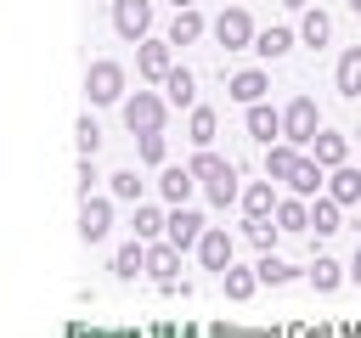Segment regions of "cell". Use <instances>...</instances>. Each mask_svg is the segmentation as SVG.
Returning <instances> with one entry per match:
<instances>
[{
  "label": "cell",
  "instance_id": "6da1fadb",
  "mask_svg": "<svg viewBox=\"0 0 361 338\" xmlns=\"http://www.w3.org/2000/svg\"><path fill=\"white\" fill-rule=\"evenodd\" d=\"M124 96H130V73H124V62L96 56V62L85 68V101H90V107H118Z\"/></svg>",
  "mask_w": 361,
  "mask_h": 338
},
{
  "label": "cell",
  "instance_id": "7a4b0ae2",
  "mask_svg": "<svg viewBox=\"0 0 361 338\" xmlns=\"http://www.w3.org/2000/svg\"><path fill=\"white\" fill-rule=\"evenodd\" d=\"M118 118H124L130 135L164 130V118H169V96H164V90H130V96L118 101Z\"/></svg>",
  "mask_w": 361,
  "mask_h": 338
},
{
  "label": "cell",
  "instance_id": "3957f363",
  "mask_svg": "<svg viewBox=\"0 0 361 338\" xmlns=\"http://www.w3.org/2000/svg\"><path fill=\"white\" fill-rule=\"evenodd\" d=\"M316 135H322V107H316V96H293V101L282 107V141H293V146L305 152Z\"/></svg>",
  "mask_w": 361,
  "mask_h": 338
},
{
  "label": "cell",
  "instance_id": "277c9868",
  "mask_svg": "<svg viewBox=\"0 0 361 338\" xmlns=\"http://www.w3.org/2000/svg\"><path fill=\"white\" fill-rule=\"evenodd\" d=\"M209 34H214V45H226V51H254V39H259L248 6H226V11L209 23Z\"/></svg>",
  "mask_w": 361,
  "mask_h": 338
},
{
  "label": "cell",
  "instance_id": "5b68a950",
  "mask_svg": "<svg viewBox=\"0 0 361 338\" xmlns=\"http://www.w3.org/2000/svg\"><path fill=\"white\" fill-rule=\"evenodd\" d=\"M113 34L118 39H130V45H141V39H152V0H113Z\"/></svg>",
  "mask_w": 361,
  "mask_h": 338
},
{
  "label": "cell",
  "instance_id": "8992f818",
  "mask_svg": "<svg viewBox=\"0 0 361 338\" xmlns=\"http://www.w3.org/2000/svg\"><path fill=\"white\" fill-rule=\"evenodd\" d=\"M169 68H175V45L169 39H141L135 45V79H147V84H164L169 79Z\"/></svg>",
  "mask_w": 361,
  "mask_h": 338
},
{
  "label": "cell",
  "instance_id": "52a82bcc",
  "mask_svg": "<svg viewBox=\"0 0 361 338\" xmlns=\"http://www.w3.org/2000/svg\"><path fill=\"white\" fill-rule=\"evenodd\" d=\"M197 175H192V163H164L158 169V203H169V208H186L192 197H197Z\"/></svg>",
  "mask_w": 361,
  "mask_h": 338
},
{
  "label": "cell",
  "instance_id": "ba28073f",
  "mask_svg": "<svg viewBox=\"0 0 361 338\" xmlns=\"http://www.w3.org/2000/svg\"><path fill=\"white\" fill-rule=\"evenodd\" d=\"M107 231H113V197L96 192V197L79 203V242L96 248V242H107Z\"/></svg>",
  "mask_w": 361,
  "mask_h": 338
},
{
  "label": "cell",
  "instance_id": "9c48e42d",
  "mask_svg": "<svg viewBox=\"0 0 361 338\" xmlns=\"http://www.w3.org/2000/svg\"><path fill=\"white\" fill-rule=\"evenodd\" d=\"M203 231H209V220H203V208H169V231H164V242H175L180 254H197V242H203Z\"/></svg>",
  "mask_w": 361,
  "mask_h": 338
},
{
  "label": "cell",
  "instance_id": "30bf717a",
  "mask_svg": "<svg viewBox=\"0 0 361 338\" xmlns=\"http://www.w3.org/2000/svg\"><path fill=\"white\" fill-rule=\"evenodd\" d=\"M197 265H203V270H214V276H220V270H231V265H237V237H231L226 225H209V231H203V242H197Z\"/></svg>",
  "mask_w": 361,
  "mask_h": 338
},
{
  "label": "cell",
  "instance_id": "8fae6325",
  "mask_svg": "<svg viewBox=\"0 0 361 338\" xmlns=\"http://www.w3.org/2000/svg\"><path fill=\"white\" fill-rule=\"evenodd\" d=\"M226 96H231L237 107H254V101L271 96V73H265V68H243V73L226 79Z\"/></svg>",
  "mask_w": 361,
  "mask_h": 338
},
{
  "label": "cell",
  "instance_id": "7c38bea8",
  "mask_svg": "<svg viewBox=\"0 0 361 338\" xmlns=\"http://www.w3.org/2000/svg\"><path fill=\"white\" fill-rule=\"evenodd\" d=\"M243 130H248L259 146L282 141V107H271V101H254V107H243Z\"/></svg>",
  "mask_w": 361,
  "mask_h": 338
},
{
  "label": "cell",
  "instance_id": "4fadbf2b",
  "mask_svg": "<svg viewBox=\"0 0 361 338\" xmlns=\"http://www.w3.org/2000/svg\"><path fill=\"white\" fill-rule=\"evenodd\" d=\"M130 231H135L141 242H164V231H169V203H135Z\"/></svg>",
  "mask_w": 361,
  "mask_h": 338
},
{
  "label": "cell",
  "instance_id": "5bb4252c",
  "mask_svg": "<svg viewBox=\"0 0 361 338\" xmlns=\"http://www.w3.org/2000/svg\"><path fill=\"white\" fill-rule=\"evenodd\" d=\"M175 270H180V248L175 242H147V276L175 293Z\"/></svg>",
  "mask_w": 361,
  "mask_h": 338
},
{
  "label": "cell",
  "instance_id": "9a60e30c",
  "mask_svg": "<svg viewBox=\"0 0 361 338\" xmlns=\"http://www.w3.org/2000/svg\"><path fill=\"white\" fill-rule=\"evenodd\" d=\"M288 192H293V197H322V192H327V169L305 152V158L293 163V175H288Z\"/></svg>",
  "mask_w": 361,
  "mask_h": 338
},
{
  "label": "cell",
  "instance_id": "2e32d148",
  "mask_svg": "<svg viewBox=\"0 0 361 338\" xmlns=\"http://www.w3.org/2000/svg\"><path fill=\"white\" fill-rule=\"evenodd\" d=\"M276 180H243V220H259V214H276Z\"/></svg>",
  "mask_w": 361,
  "mask_h": 338
},
{
  "label": "cell",
  "instance_id": "e0dca14e",
  "mask_svg": "<svg viewBox=\"0 0 361 338\" xmlns=\"http://www.w3.org/2000/svg\"><path fill=\"white\" fill-rule=\"evenodd\" d=\"M305 276H310V287H316V293H338V287L350 282V265H338L333 254H316V259L305 265Z\"/></svg>",
  "mask_w": 361,
  "mask_h": 338
},
{
  "label": "cell",
  "instance_id": "ac0fdd59",
  "mask_svg": "<svg viewBox=\"0 0 361 338\" xmlns=\"http://www.w3.org/2000/svg\"><path fill=\"white\" fill-rule=\"evenodd\" d=\"M203 34H209L203 11H197V6H186V11H175V17H169V34H164V39H169V45L180 51V45H197Z\"/></svg>",
  "mask_w": 361,
  "mask_h": 338
},
{
  "label": "cell",
  "instance_id": "d6986e66",
  "mask_svg": "<svg viewBox=\"0 0 361 338\" xmlns=\"http://www.w3.org/2000/svg\"><path fill=\"white\" fill-rule=\"evenodd\" d=\"M293 45H299V28H282V23H276V28H259V39H254V56H259V62H282Z\"/></svg>",
  "mask_w": 361,
  "mask_h": 338
},
{
  "label": "cell",
  "instance_id": "ffe728a7",
  "mask_svg": "<svg viewBox=\"0 0 361 338\" xmlns=\"http://www.w3.org/2000/svg\"><path fill=\"white\" fill-rule=\"evenodd\" d=\"M310 158H316L322 169H338V163H350V135H338V130H327V124H322V135L310 141Z\"/></svg>",
  "mask_w": 361,
  "mask_h": 338
},
{
  "label": "cell",
  "instance_id": "44dd1931",
  "mask_svg": "<svg viewBox=\"0 0 361 338\" xmlns=\"http://www.w3.org/2000/svg\"><path fill=\"white\" fill-rule=\"evenodd\" d=\"M327 197H338L344 208H355V203H361V163H338V169H327Z\"/></svg>",
  "mask_w": 361,
  "mask_h": 338
},
{
  "label": "cell",
  "instance_id": "7402d4cb",
  "mask_svg": "<svg viewBox=\"0 0 361 338\" xmlns=\"http://www.w3.org/2000/svg\"><path fill=\"white\" fill-rule=\"evenodd\" d=\"M333 84H338V96H361V45H344L338 51V62H333Z\"/></svg>",
  "mask_w": 361,
  "mask_h": 338
},
{
  "label": "cell",
  "instance_id": "603a6c76",
  "mask_svg": "<svg viewBox=\"0 0 361 338\" xmlns=\"http://www.w3.org/2000/svg\"><path fill=\"white\" fill-rule=\"evenodd\" d=\"M327 39H333V17H327L322 6H305V11H299V45L322 51Z\"/></svg>",
  "mask_w": 361,
  "mask_h": 338
},
{
  "label": "cell",
  "instance_id": "cb8c5ba5",
  "mask_svg": "<svg viewBox=\"0 0 361 338\" xmlns=\"http://www.w3.org/2000/svg\"><path fill=\"white\" fill-rule=\"evenodd\" d=\"M158 90L169 96V107H186V113L197 107V79H192V68H180V62L169 68V79H164Z\"/></svg>",
  "mask_w": 361,
  "mask_h": 338
},
{
  "label": "cell",
  "instance_id": "d4e9b609",
  "mask_svg": "<svg viewBox=\"0 0 361 338\" xmlns=\"http://www.w3.org/2000/svg\"><path fill=\"white\" fill-rule=\"evenodd\" d=\"M305 152L293 146V141H271L265 146V180H276V186H288V175H293V163H299Z\"/></svg>",
  "mask_w": 361,
  "mask_h": 338
},
{
  "label": "cell",
  "instance_id": "484cf974",
  "mask_svg": "<svg viewBox=\"0 0 361 338\" xmlns=\"http://www.w3.org/2000/svg\"><path fill=\"white\" fill-rule=\"evenodd\" d=\"M203 197H209V208H231V203H243V180H237V169L226 163L214 180H203Z\"/></svg>",
  "mask_w": 361,
  "mask_h": 338
},
{
  "label": "cell",
  "instance_id": "4316f807",
  "mask_svg": "<svg viewBox=\"0 0 361 338\" xmlns=\"http://www.w3.org/2000/svg\"><path fill=\"white\" fill-rule=\"evenodd\" d=\"M310 231L316 237H333V231H344V203L338 197H310Z\"/></svg>",
  "mask_w": 361,
  "mask_h": 338
},
{
  "label": "cell",
  "instance_id": "83f0119b",
  "mask_svg": "<svg viewBox=\"0 0 361 338\" xmlns=\"http://www.w3.org/2000/svg\"><path fill=\"white\" fill-rule=\"evenodd\" d=\"M254 287H259V270H254V265H231V270H220V293H226L231 304H248Z\"/></svg>",
  "mask_w": 361,
  "mask_h": 338
},
{
  "label": "cell",
  "instance_id": "f1b7e54d",
  "mask_svg": "<svg viewBox=\"0 0 361 338\" xmlns=\"http://www.w3.org/2000/svg\"><path fill=\"white\" fill-rule=\"evenodd\" d=\"M214 135H220V113L197 101V107L186 113V141H192V146H214Z\"/></svg>",
  "mask_w": 361,
  "mask_h": 338
},
{
  "label": "cell",
  "instance_id": "f546056e",
  "mask_svg": "<svg viewBox=\"0 0 361 338\" xmlns=\"http://www.w3.org/2000/svg\"><path fill=\"white\" fill-rule=\"evenodd\" d=\"M113 276H124V282H135V276H147V242H141V237H130V242H118V254H113Z\"/></svg>",
  "mask_w": 361,
  "mask_h": 338
},
{
  "label": "cell",
  "instance_id": "4dcf8cb0",
  "mask_svg": "<svg viewBox=\"0 0 361 338\" xmlns=\"http://www.w3.org/2000/svg\"><path fill=\"white\" fill-rule=\"evenodd\" d=\"M141 192H147V180H141L135 169H113V175H107V197H113V203H147Z\"/></svg>",
  "mask_w": 361,
  "mask_h": 338
},
{
  "label": "cell",
  "instance_id": "1f68e13d",
  "mask_svg": "<svg viewBox=\"0 0 361 338\" xmlns=\"http://www.w3.org/2000/svg\"><path fill=\"white\" fill-rule=\"evenodd\" d=\"M276 225H282V231H310V197H293V192H288V197L276 203Z\"/></svg>",
  "mask_w": 361,
  "mask_h": 338
},
{
  "label": "cell",
  "instance_id": "d6a6232c",
  "mask_svg": "<svg viewBox=\"0 0 361 338\" xmlns=\"http://www.w3.org/2000/svg\"><path fill=\"white\" fill-rule=\"evenodd\" d=\"M243 237H248L259 254H271L276 237H282V225H276V214H259V220H243Z\"/></svg>",
  "mask_w": 361,
  "mask_h": 338
},
{
  "label": "cell",
  "instance_id": "836d02e7",
  "mask_svg": "<svg viewBox=\"0 0 361 338\" xmlns=\"http://www.w3.org/2000/svg\"><path fill=\"white\" fill-rule=\"evenodd\" d=\"M254 270H259V287H282V282H293V276H299V265H288L282 254H259V265H254Z\"/></svg>",
  "mask_w": 361,
  "mask_h": 338
},
{
  "label": "cell",
  "instance_id": "e575fe53",
  "mask_svg": "<svg viewBox=\"0 0 361 338\" xmlns=\"http://www.w3.org/2000/svg\"><path fill=\"white\" fill-rule=\"evenodd\" d=\"M135 152H141V163H147V169H164V163H169V141H164V130L135 135Z\"/></svg>",
  "mask_w": 361,
  "mask_h": 338
},
{
  "label": "cell",
  "instance_id": "d590c367",
  "mask_svg": "<svg viewBox=\"0 0 361 338\" xmlns=\"http://www.w3.org/2000/svg\"><path fill=\"white\" fill-rule=\"evenodd\" d=\"M73 146H79V158H96V146H102V124H96L90 113H79V124H73Z\"/></svg>",
  "mask_w": 361,
  "mask_h": 338
},
{
  "label": "cell",
  "instance_id": "8d00e7d4",
  "mask_svg": "<svg viewBox=\"0 0 361 338\" xmlns=\"http://www.w3.org/2000/svg\"><path fill=\"white\" fill-rule=\"evenodd\" d=\"M220 169H226V158H220L214 146H197V152H192V175H197V180H214Z\"/></svg>",
  "mask_w": 361,
  "mask_h": 338
},
{
  "label": "cell",
  "instance_id": "74e56055",
  "mask_svg": "<svg viewBox=\"0 0 361 338\" xmlns=\"http://www.w3.org/2000/svg\"><path fill=\"white\" fill-rule=\"evenodd\" d=\"M96 180H102V175H96V158H79V186H73V192H79V203H85V197H96Z\"/></svg>",
  "mask_w": 361,
  "mask_h": 338
},
{
  "label": "cell",
  "instance_id": "f35d334b",
  "mask_svg": "<svg viewBox=\"0 0 361 338\" xmlns=\"http://www.w3.org/2000/svg\"><path fill=\"white\" fill-rule=\"evenodd\" d=\"M350 282L361 287V242H355V254H350Z\"/></svg>",
  "mask_w": 361,
  "mask_h": 338
},
{
  "label": "cell",
  "instance_id": "ab89813d",
  "mask_svg": "<svg viewBox=\"0 0 361 338\" xmlns=\"http://www.w3.org/2000/svg\"><path fill=\"white\" fill-rule=\"evenodd\" d=\"M282 6H288V11H305V6H310V0H282Z\"/></svg>",
  "mask_w": 361,
  "mask_h": 338
},
{
  "label": "cell",
  "instance_id": "60d3db41",
  "mask_svg": "<svg viewBox=\"0 0 361 338\" xmlns=\"http://www.w3.org/2000/svg\"><path fill=\"white\" fill-rule=\"evenodd\" d=\"M169 6H175V11H186V6H197V0H169Z\"/></svg>",
  "mask_w": 361,
  "mask_h": 338
},
{
  "label": "cell",
  "instance_id": "b9f144b4",
  "mask_svg": "<svg viewBox=\"0 0 361 338\" xmlns=\"http://www.w3.org/2000/svg\"><path fill=\"white\" fill-rule=\"evenodd\" d=\"M344 6H350V11H355V17H361V0H344Z\"/></svg>",
  "mask_w": 361,
  "mask_h": 338
}]
</instances>
